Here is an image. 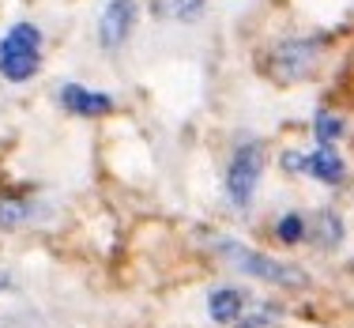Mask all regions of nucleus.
<instances>
[{"label": "nucleus", "mask_w": 354, "mask_h": 328, "mask_svg": "<svg viewBox=\"0 0 354 328\" xmlns=\"http://www.w3.org/2000/svg\"><path fill=\"white\" fill-rule=\"evenodd\" d=\"M245 306H249V298H245V291H238V287H215L207 294V313H212V321H218V325H234Z\"/></svg>", "instance_id": "8"}, {"label": "nucleus", "mask_w": 354, "mask_h": 328, "mask_svg": "<svg viewBox=\"0 0 354 328\" xmlns=\"http://www.w3.org/2000/svg\"><path fill=\"white\" fill-rule=\"evenodd\" d=\"M218 249H223V257L230 260L238 272H249V275H257V280H264V283L298 287V283L309 280L306 272H298V268L283 264V260H272V257L257 253V249H249V246H238V242H218Z\"/></svg>", "instance_id": "2"}, {"label": "nucleus", "mask_w": 354, "mask_h": 328, "mask_svg": "<svg viewBox=\"0 0 354 328\" xmlns=\"http://www.w3.org/2000/svg\"><path fill=\"white\" fill-rule=\"evenodd\" d=\"M306 234H309V226H306V219H301V215H283L279 219V238L286 242V246H294V242H301V238H306Z\"/></svg>", "instance_id": "11"}, {"label": "nucleus", "mask_w": 354, "mask_h": 328, "mask_svg": "<svg viewBox=\"0 0 354 328\" xmlns=\"http://www.w3.org/2000/svg\"><path fill=\"white\" fill-rule=\"evenodd\" d=\"M136 15H140V4L136 0H109L102 19H98V42H102L106 53L121 49L129 42L132 27H136Z\"/></svg>", "instance_id": "5"}, {"label": "nucleus", "mask_w": 354, "mask_h": 328, "mask_svg": "<svg viewBox=\"0 0 354 328\" xmlns=\"http://www.w3.org/2000/svg\"><path fill=\"white\" fill-rule=\"evenodd\" d=\"M306 174L324 185H339L343 178H347V166H343V158L335 155L332 144H320L313 155H306Z\"/></svg>", "instance_id": "7"}, {"label": "nucleus", "mask_w": 354, "mask_h": 328, "mask_svg": "<svg viewBox=\"0 0 354 328\" xmlns=\"http://www.w3.org/2000/svg\"><path fill=\"white\" fill-rule=\"evenodd\" d=\"M151 12L162 23H196L204 15V0H151Z\"/></svg>", "instance_id": "9"}, {"label": "nucleus", "mask_w": 354, "mask_h": 328, "mask_svg": "<svg viewBox=\"0 0 354 328\" xmlns=\"http://www.w3.org/2000/svg\"><path fill=\"white\" fill-rule=\"evenodd\" d=\"M313 242L320 249H335L343 242V219L335 215V212H320L317 215V234H313Z\"/></svg>", "instance_id": "10"}, {"label": "nucleus", "mask_w": 354, "mask_h": 328, "mask_svg": "<svg viewBox=\"0 0 354 328\" xmlns=\"http://www.w3.org/2000/svg\"><path fill=\"white\" fill-rule=\"evenodd\" d=\"M4 328H41L38 317H8Z\"/></svg>", "instance_id": "13"}, {"label": "nucleus", "mask_w": 354, "mask_h": 328, "mask_svg": "<svg viewBox=\"0 0 354 328\" xmlns=\"http://www.w3.org/2000/svg\"><path fill=\"white\" fill-rule=\"evenodd\" d=\"M260 174H264V147H260L257 140H249V144H241L238 151H234L230 170H226V192H230V200L238 208L252 204V192H257V185H260Z\"/></svg>", "instance_id": "3"}, {"label": "nucleus", "mask_w": 354, "mask_h": 328, "mask_svg": "<svg viewBox=\"0 0 354 328\" xmlns=\"http://www.w3.org/2000/svg\"><path fill=\"white\" fill-rule=\"evenodd\" d=\"M41 64V30L35 23H15L0 38V75L8 83H27Z\"/></svg>", "instance_id": "1"}, {"label": "nucleus", "mask_w": 354, "mask_h": 328, "mask_svg": "<svg viewBox=\"0 0 354 328\" xmlns=\"http://www.w3.org/2000/svg\"><path fill=\"white\" fill-rule=\"evenodd\" d=\"M339 129H343L339 117H332L328 109H320V113H317V140H320V144H332V140L339 136Z\"/></svg>", "instance_id": "12"}, {"label": "nucleus", "mask_w": 354, "mask_h": 328, "mask_svg": "<svg viewBox=\"0 0 354 328\" xmlns=\"http://www.w3.org/2000/svg\"><path fill=\"white\" fill-rule=\"evenodd\" d=\"M61 106L75 117H102L113 109V98L102 95V91H87L80 83H64L61 87Z\"/></svg>", "instance_id": "6"}, {"label": "nucleus", "mask_w": 354, "mask_h": 328, "mask_svg": "<svg viewBox=\"0 0 354 328\" xmlns=\"http://www.w3.org/2000/svg\"><path fill=\"white\" fill-rule=\"evenodd\" d=\"M317 64H320V42L317 38H290L272 53V72L283 83L309 80L317 72Z\"/></svg>", "instance_id": "4"}]
</instances>
